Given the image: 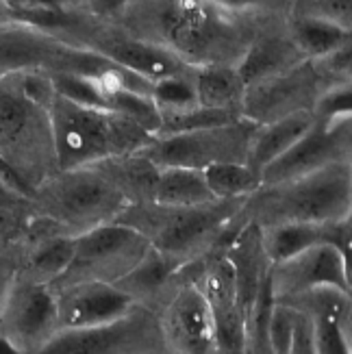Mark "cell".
<instances>
[{
  "instance_id": "obj_1",
  "label": "cell",
  "mask_w": 352,
  "mask_h": 354,
  "mask_svg": "<svg viewBox=\"0 0 352 354\" xmlns=\"http://www.w3.org/2000/svg\"><path fill=\"white\" fill-rule=\"evenodd\" d=\"M120 13L135 37L161 46L189 68L237 66L252 41L231 9L213 0H129Z\"/></svg>"
},
{
  "instance_id": "obj_2",
  "label": "cell",
  "mask_w": 352,
  "mask_h": 354,
  "mask_svg": "<svg viewBox=\"0 0 352 354\" xmlns=\"http://www.w3.org/2000/svg\"><path fill=\"white\" fill-rule=\"evenodd\" d=\"M46 111L50 142L61 170H76L98 165L106 159L129 157L150 146L157 137L124 115L79 104L57 91Z\"/></svg>"
},
{
  "instance_id": "obj_3",
  "label": "cell",
  "mask_w": 352,
  "mask_h": 354,
  "mask_svg": "<svg viewBox=\"0 0 352 354\" xmlns=\"http://www.w3.org/2000/svg\"><path fill=\"white\" fill-rule=\"evenodd\" d=\"M270 189L274 196L261 198L259 205L272 224H331L348 218L350 167L346 161H333L307 176L270 185Z\"/></svg>"
},
{
  "instance_id": "obj_4",
  "label": "cell",
  "mask_w": 352,
  "mask_h": 354,
  "mask_svg": "<svg viewBox=\"0 0 352 354\" xmlns=\"http://www.w3.org/2000/svg\"><path fill=\"white\" fill-rule=\"evenodd\" d=\"M150 248V239L129 224L102 222L76 235V250L70 268L50 285L68 287L83 281L115 283L133 270Z\"/></svg>"
},
{
  "instance_id": "obj_5",
  "label": "cell",
  "mask_w": 352,
  "mask_h": 354,
  "mask_svg": "<svg viewBox=\"0 0 352 354\" xmlns=\"http://www.w3.org/2000/svg\"><path fill=\"white\" fill-rule=\"evenodd\" d=\"M259 124L248 118H237L222 127L198 129L172 135H157L150 146L137 155L148 159L155 167H194L205 170L211 163L243 161Z\"/></svg>"
},
{
  "instance_id": "obj_6",
  "label": "cell",
  "mask_w": 352,
  "mask_h": 354,
  "mask_svg": "<svg viewBox=\"0 0 352 354\" xmlns=\"http://www.w3.org/2000/svg\"><path fill=\"white\" fill-rule=\"evenodd\" d=\"M50 209L70 226L83 230L109 222L124 207V196L118 185L96 170V165L64 170L46 189Z\"/></svg>"
},
{
  "instance_id": "obj_7",
  "label": "cell",
  "mask_w": 352,
  "mask_h": 354,
  "mask_svg": "<svg viewBox=\"0 0 352 354\" xmlns=\"http://www.w3.org/2000/svg\"><path fill=\"white\" fill-rule=\"evenodd\" d=\"M248 198H226L211 200L196 207H163L167 213L157 222V235L152 245L170 261L187 257L192 250L201 248L209 239L222 233L231 224L235 213L243 209Z\"/></svg>"
},
{
  "instance_id": "obj_8",
  "label": "cell",
  "mask_w": 352,
  "mask_h": 354,
  "mask_svg": "<svg viewBox=\"0 0 352 354\" xmlns=\"http://www.w3.org/2000/svg\"><path fill=\"white\" fill-rule=\"evenodd\" d=\"M57 330V294L50 283L13 279L0 317V333H5L18 350H41Z\"/></svg>"
},
{
  "instance_id": "obj_9",
  "label": "cell",
  "mask_w": 352,
  "mask_h": 354,
  "mask_svg": "<svg viewBox=\"0 0 352 354\" xmlns=\"http://www.w3.org/2000/svg\"><path fill=\"white\" fill-rule=\"evenodd\" d=\"M277 300L300 298L317 287H337L350 294V259L331 241H317L292 259L270 268Z\"/></svg>"
},
{
  "instance_id": "obj_10",
  "label": "cell",
  "mask_w": 352,
  "mask_h": 354,
  "mask_svg": "<svg viewBox=\"0 0 352 354\" xmlns=\"http://www.w3.org/2000/svg\"><path fill=\"white\" fill-rule=\"evenodd\" d=\"M348 140H350V118L340 122L315 120L313 127L294 146H289L281 157L270 161L259 172L263 187L307 176L333 161H346Z\"/></svg>"
},
{
  "instance_id": "obj_11",
  "label": "cell",
  "mask_w": 352,
  "mask_h": 354,
  "mask_svg": "<svg viewBox=\"0 0 352 354\" xmlns=\"http://www.w3.org/2000/svg\"><path fill=\"white\" fill-rule=\"evenodd\" d=\"M317 72L307 61L243 89L239 113L257 124H268L294 111L309 109L315 100Z\"/></svg>"
},
{
  "instance_id": "obj_12",
  "label": "cell",
  "mask_w": 352,
  "mask_h": 354,
  "mask_svg": "<svg viewBox=\"0 0 352 354\" xmlns=\"http://www.w3.org/2000/svg\"><path fill=\"white\" fill-rule=\"evenodd\" d=\"M152 324L146 313L135 306L122 317L89 328H59L39 352L50 354H96V352H133L148 346Z\"/></svg>"
},
{
  "instance_id": "obj_13",
  "label": "cell",
  "mask_w": 352,
  "mask_h": 354,
  "mask_svg": "<svg viewBox=\"0 0 352 354\" xmlns=\"http://www.w3.org/2000/svg\"><path fill=\"white\" fill-rule=\"evenodd\" d=\"M135 300L115 283L83 281L61 287L57 294L59 328H89L129 313Z\"/></svg>"
},
{
  "instance_id": "obj_14",
  "label": "cell",
  "mask_w": 352,
  "mask_h": 354,
  "mask_svg": "<svg viewBox=\"0 0 352 354\" xmlns=\"http://www.w3.org/2000/svg\"><path fill=\"white\" fill-rule=\"evenodd\" d=\"M161 333L176 352L216 350V322L205 291L196 285L183 287L165 309Z\"/></svg>"
},
{
  "instance_id": "obj_15",
  "label": "cell",
  "mask_w": 352,
  "mask_h": 354,
  "mask_svg": "<svg viewBox=\"0 0 352 354\" xmlns=\"http://www.w3.org/2000/svg\"><path fill=\"white\" fill-rule=\"evenodd\" d=\"M96 53L127 72L142 76L148 83L167 79V76H185V70L189 68L172 53L163 50L161 46L135 35H102Z\"/></svg>"
},
{
  "instance_id": "obj_16",
  "label": "cell",
  "mask_w": 352,
  "mask_h": 354,
  "mask_svg": "<svg viewBox=\"0 0 352 354\" xmlns=\"http://www.w3.org/2000/svg\"><path fill=\"white\" fill-rule=\"evenodd\" d=\"M66 46L28 26H9L0 30V79L11 74L35 72L57 66Z\"/></svg>"
},
{
  "instance_id": "obj_17",
  "label": "cell",
  "mask_w": 352,
  "mask_h": 354,
  "mask_svg": "<svg viewBox=\"0 0 352 354\" xmlns=\"http://www.w3.org/2000/svg\"><path fill=\"white\" fill-rule=\"evenodd\" d=\"M313 122H315L313 111L302 109L274 122H268V124H259L252 137L246 163L254 172H261L270 161L281 157L289 146H294L313 127Z\"/></svg>"
},
{
  "instance_id": "obj_18",
  "label": "cell",
  "mask_w": 352,
  "mask_h": 354,
  "mask_svg": "<svg viewBox=\"0 0 352 354\" xmlns=\"http://www.w3.org/2000/svg\"><path fill=\"white\" fill-rule=\"evenodd\" d=\"M300 61H304V57L300 55V50L296 48V44L292 39L279 37V35L277 37L274 35L252 37L246 53L239 59L237 72L241 76L243 85H250L261 79H268V76L294 68Z\"/></svg>"
},
{
  "instance_id": "obj_19",
  "label": "cell",
  "mask_w": 352,
  "mask_h": 354,
  "mask_svg": "<svg viewBox=\"0 0 352 354\" xmlns=\"http://www.w3.org/2000/svg\"><path fill=\"white\" fill-rule=\"evenodd\" d=\"M157 207H196L216 200L211 196L203 170L194 167H157L150 187Z\"/></svg>"
},
{
  "instance_id": "obj_20",
  "label": "cell",
  "mask_w": 352,
  "mask_h": 354,
  "mask_svg": "<svg viewBox=\"0 0 352 354\" xmlns=\"http://www.w3.org/2000/svg\"><path fill=\"white\" fill-rule=\"evenodd\" d=\"M243 89L246 85L241 81L237 66H205L196 74L194 81L198 104L209 106V109H226L239 113Z\"/></svg>"
},
{
  "instance_id": "obj_21",
  "label": "cell",
  "mask_w": 352,
  "mask_h": 354,
  "mask_svg": "<svg viewBox=\"0 0 352 354\" xmlns=\"http://www.w3.org/2000/svg\"><path fill=\"white\" fill-rule=\"evenodd\" d=\"M292 41L302 57L322 59L350 44V30L311 15H298L292 24Z\"/></svg>"
},
{
  "instance_id": "obj_22",
  "label": "cell",
  "mask_w": 352,
  "mask_h": 354,
  "mask_svg": "<svg viewBox=\"0 0 352 354\" xmlns=\"http://www.w3.org/2000/svg\"><path fill=\"white\" fill-rule=\"evenodd\" d=\"M263 250L270 263H281V261L292 259L304 248L324 241V224H307V222H281L272 224L270 230L261 233Z\"/></svg>"
},
{
  "instance_id": "obj_23",
  "label": "cell",
  "mask_w": 352,
  "mask_h": 354,
  "mask_svg": "<svg viewBox=\"0 0 352 354\" xmlns=\"http://www.w3.org/2000/svg\"><path fill=\"white\" fill-rule=\"evenodd\" d=\"M205 180L211 196L216 200L226 198H250L263 187L261 176L243 161H220L211 163L205 170Z\"/></svg>"
},
{
  "instance_id": "obj_24",
  "label": "cell",
  "mask_w": 352,
  "mask_h": 354,
  "mask_svg": "<svg viewBox=\"0 0 352 354\" xmlns=\"http://www.w3.org/2000/svg\"><path fill=\"white\" fill-rule=\"evenodd\" d=\"M172 263L174 261H170L150 243V248L140 259V263H137L133 270H129L120 281H115V285L122 291H127L133 300L140 296H148L152 291H157L165 283L167 276L172 274V270H174Z\"/></svg>"
},
{
  "instance_id": "obj_25",
  "label": "cell",
  "mask_w": 352,
  "mask_h": 354,
  "mask_svg": "<svg viewBox=\"0 0 352 354\" xmlns=\"http://www.w3.org/2000/svg\"><path fill=\"white\" fill-rule=\"evenodd\" d=\"M74 250H76V237L70 235L46 237L44 241L37 243L33 257H30V268H33V272L41 281L53 285L70 268Z\"/></svg>"
},
{
  "instance_id": "obj_26",
  "label": "cell",
  "mask_w": 352,
  "mask_h": 354,
  "mask_svg": "<svg viewBox=\"0 0 352 354\" xmlns=\"http://www.w3.org/2000/svg\"><path fill=\"white\" fill-rule=\"evenodd\" d=\"M33 106L37 104L30 102L20 91V87L0 85V148L22 140V135L28 129Z\"/></svg>"
},
{
  "instance_id": "obj_27",
  "label": "cell",
  "mask_w": 352,
  "mask_h": 354,
  "mask_svg": "<svg viewBox=\"0 0 352 354\" xmlns=\"http://www.w3.org/2000/svg\"><path fill=\"white\" fill-rule=\"evenodd\" d=\"M150 98L161 109V113L185 111L198 104L194 83L187 81V76H167V79L152 83Z\"/></svg>"
},
{
  "instance_id": "obj_28",
  "label": "cell",
  "mask_w": 352,
  "mask_h": 354,
  "mask_svg": "<svg viewBox=\"0 0 352 354\" xmlns=\"http://www.w3.org/2000/svg\"><path fill=\"white\" fill-rule=\"evenodd\" d=\"M296 326V306L287 300L274 298V306L268 324V346L270 352H289Z\"/></svg>"
},
{
  "instance_id": "obj_29",
  "label": "cell",
  "mask_w": 352,
  "mask_h": 354,
  "mask_svg": "<svg viewBox=\"0 0 352 354\" xmlns=\"http://www.w3.org/2000/svg\"><path fill=\"white\" fill-rule=\"evenodd\" d=\"M350 106H352V91L350 85H337L324 91L322 96L315 100V120L322 122H340L350 118Z\"/></svg>"
},
{
  "instance_id": "obj_30",
  "label": "cell",
  "mask_w": 352,
  "mask_h": 354,
  "mask_svg": "<svg viewBox=\"0 0 352 354\" xmlns=\"http://www.w3.org/2000/svg\"><path fill=\"white\" fill-rule=\"evenodd\" d=\"M302 15H311L350 30L352 24V0H307Z\"/></svg>"
},
{
  "instance_id": "obj_31",
  "label": "cell",
  "mask_w": 352,
  "mask_h": 354,
  "mask_svg": "<svg viewBox=\"0 0 352 354\" xmlns=\"http://www.w3.org/2000/svg\"><path fill=\"white\" fill-rule=\"evenodd\" d=\"M9 15L18 18H59L61 15V0H0Z\"/></svg>"
},
{
  "instance_id": "obj_32",
  "label": "cell",
  "mask_w": 352,
  "mask_h": 354,
  "mask_svg": "<svg viewBox=\"0 0 352 354\" xmlns=\"http://www.w3.org/2000/svg\"><path fill=\"white\" fill-rule=\"evenodd\" d=\"M0 187H5L13 194H18L20 198H33L35 189L33 185L26 180V176H22L15 165H11V161L0 152Z\"/></svg>"
},
{
  "instance_id": "obj_33",
  "label": "cell",
  "mask_w": 352,
  "mask_h": 354,
  "mask_svg": "<svg viewBox=\"0 0 352 354\" xmlns=\"http://www.w3.org/2000/svg\"><path fill=\"white\" fill-rule=\"evenodd\" d=\"M289 352H313V319L300 306H296V326Z\"/></svg>"
},
{
  "instance_id": "obj_34",
  "label": "cell",
  "mask_w": 352,
  "mask_h": 354,
  "mask_svg": "<svg viewBox=\"0 0 352 354\" xmlns=\"http://www.w3.org/2000/svg\"><path fill=\"white\" fill-rule=\"evenodd\" d=\"M129 0H89V7L98 15H111V13H120L127 7Z\"/></svg>"
},
{
  "instance_id": "obj_35",
  "label": "cell",
  "mask_w": 352,
  "mask_h": 354,
  "mask_svg": "<svg viewBox=\"0 0 352 354\" xmlns=\"http://www.w3.org/2000/svg\"><path fill=\"white\" fill-rule=\"evenodd\" d=\"M13 283V274L0 266V317H3V309H5V300H7V294H9V287Z\"/></svg>"
},
{
  "instance_id": "obj_36",
  "label": "cell",
  "mask_w": 352,
  "mask_h": 354,
  "mask_svg": "<svg viewBox=\"0 0 352 354\" xmlns=\"http://www.w3.org/2000/svg\"><path fill=\"white\" fill-rule=\"evenodd\" d=\"M213 3H218L222 7H250V5H259V3H266V0H213Z\"/></svg>"
},
{
  "instance_id": "obj_37",
  "label": "cell",
  "mask_w": 352,
  "mask_h": 354,
  "mask_svg": "<svg viewBox=\"0 0 352 354\" xmlns=\"http://www.w3.org/2000/svg\"><path fill=\"white\" fill-rule=\"evenodd\" d=\"M11 352H20V350L13 346V342L5 333H0V354H11Z\"/></svg>"
},
{
  "instance_id": "obj_38",
  "label": "cell",
  "mask_w": 352,
  "mask_h": 354,
  "mask_svg": "<svg viewBox=\"0 0 352 354\" xmlns=\"http://www.w3.org/2000/svg\"><path fill=\"white\" fill-rule=\"evenodd\" d=\"M0 15H7V9H5V5L0 3Z\"/></svg>"
}]
</instances>
